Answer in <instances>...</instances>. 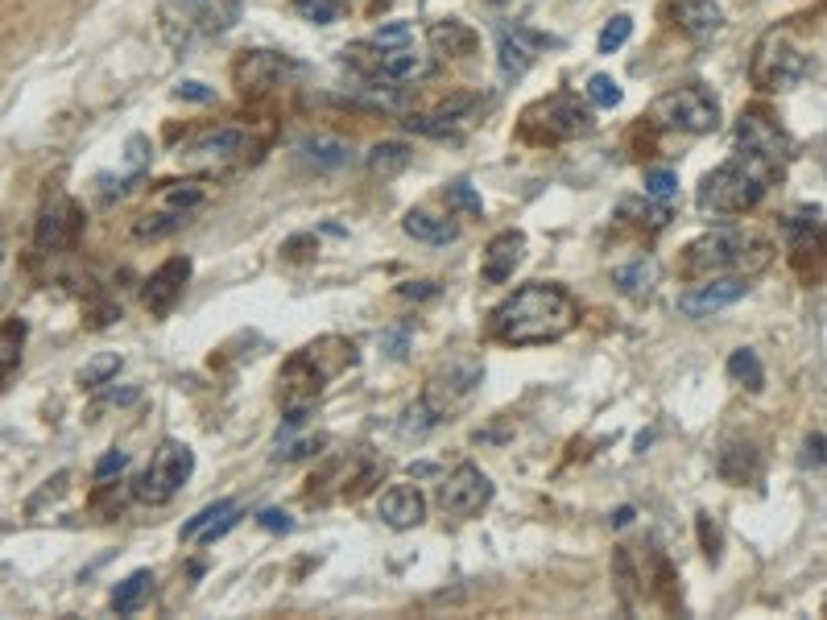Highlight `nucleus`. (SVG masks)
Wrapping results in <instances>:
<instances>
[{
  "label": "nucleus",
  "mask_w": 827,
  "mask_h": 620,
  "mask_svg": "<svg viewBox=\"0 0 827 620\" xmlns=\"http://www.w3.org/2000/svg\"><path fill=\"white\" fill-rule=\"evenodd\" d=\"M629 38H633V17H629V13H617V17H612V21L600 29L596 50H600V54H612V50H621Z\"/></svg>",
  "instance_id": "39"
},
{
  "label": "nucleus",
  "mask_w": 827,
  "mask_h": 620,
  "mask_svg": "<svg viewBox=\"0 0 827 620\" xmlns=\"http://www.w3.org/2000/svg\"><path fill=\"white\" fill-rule=\"evenodd\" d=\"M658 277H662V265L654 257H637L629 265L612 269V286H617L625 298H633V302H650L654 290H658Z\"/></svg>",
  "instance_id": "23"
},
{
  "label": "nucleus",
  "mask_w": 827,
  "mask_h": 620,
  "mask_svg": "<svg viewBox=\"0 0 827 620\" xmlns=\"http://www.w3.org/2000/svg\"><path fill=\"white\" fill-rule=\"evenodd\" d=\"M803 451H807V455H803V463H811V468H823V463H827V434H819V430H815V434H807Z\"/></svg>",
  "instance_id": "46"
},
{
  "label": "nucleus",
  "mask_w": 827,
  "mask_h": 620,
  "mask_svg": "<svg viewBox=\"0 0 827 620\" xmlns=\"http://www.w3.org/2000/svg\"><path fill=\"white\" fill-rule=\"evenodd\" d=\"M426 42H431L435 54L464 58V54L476 50V29L464 25V21H455V17H447V21H435L431 29H426Z\"/></svg>",
  "instance_id": "25"
},
{
  "label": "nucleus",
  "mask_w": 827,
  "mask_h": 620,
  "mask_svg": "<svg viewBox=\"0 0 827 620\" xmlns=\"http://www.w3.org/2000/svg\"><path fill=\"white\" fill-rule=\"evenodd\" d=\"M592 129H596L592 108L579 104V96H571V91H555V96H546L522 112V137L534 145L575 141V137H588Z\"/></svg>",
  "instance_id": "5"
},
{
  "label": "nucleus",
  "mask_w": 827,
  "mask_h": 620,
  "mask_svg": "<svg viewBox=\"0 0 827 620\" xmlns=\"http://www.w3.org/2000/svg\"><path fill=\"white\" fill-rule=\"evenodd\" d=\"M191 269H195L191 257H170L149 273V282L141 290V302H145L149 315H158V319L170 315V310L178 306V298H182V290H187V282H191Z\"/></svg>",
  "instance_id": "16"
},
{
  "label": "nucleus",
  "mask_w": 827,
  "mask_h": 620,
  "mask_svg": "<svg viewBox=\"0 0 827 620\" xmlns=\"http://www.w3.org/2000/svg\"><path fill=\"white\" fill-rule=\"evenodd\" d=\"M621 215H625V220H633L637 228L662 232V228L670 224V203H658V199H650V195H646V203H641V199H625V203H621Z\"/></svg>",
  "instance_id": "32"
},
{
  "label": "nucleus",
  "mask_w": 827,
  "mask_h": 620,
  "mask_svg": "<svg viewBox=\"0 0 827 620\" xmlns=\"http://www.w3.org/2000/svg\"><path fill=\"white\" fill-rule=\"evenodd\" d=\"M439 294V286L435 282H406L402 286V298H414V302H422V298H435Z\"/></svg>",
  "instance_id": "51"
},
{
  "label": "nucleus",
  "mask_w": 827,
  "mask_h": 620,
  "mask_svg": "<svg viewBox=\"0 0 827 620\" xmlns=\"http://www.w3.org/2000/svg\"><path fill=\"white\" fill-rule=\"evenodd\" d=\"M823 616H827V600H823Z\"/></svg>",
  "instance_id": "55"
},
{
  "label": "nucleus",
  "mask_w": 827,
  "mask_h": 620,
  "mask_svg": "<svg viewBox=\"0 0 827 620\" xmlns=\"http://www.w3.org/2000/svg\"><path fill=\"white\" fill-rule=\"evenodd\" d=\"M257 521H261V530H269V534H290L294 530L290 513H282V509H265V513H257Z\"/></svg>",
  "instance_id": "47"
},
{
  "label": "nucleus",
  "mask_w": 827,
  "mask_h": 620,
  "mask_svg": "<svg viewBox=\"0 0 827 620\" xmlns=\"http://www.w3.org/2000/svg\"><path fill=\"white\" fill-rule=\"evenodd\" d=\"M356 364V348L352 339L340 335H323L315 344H306L286 368H282V393L290 406H311V401L323 393V385L331 377H340L344 368Z\"/></svg>",
  "instance_id": "4"
},
{
  "label": "nucleus",
  "mask_w": 827,
  "mask_h": 620,
  "mask_svg": "<svg viewBox=\"0 0 827 620\" xmlns=\"http://www.w3.org/2000/svg\"><path fill=\"white\" fill-rule=\"evenodd\" d=\"M406 236L422 240V244H451L459 236V228L447 220V215H431V211H410L402 220Z\"/></svg>",
  "instance_id": "26"
},
{
  "label": "nucleus",
  "mask_w": 827,
  "mask_h": 620,
  "mask_svg": "<svg viewBox=\"0 0 827 620\" xmlns=\"http://www.w3.org/2000/svg\"><path fill=\"white\" fill-rule=\"evenodd\" d=\"M153 592V575L149 571H133L125 583H116V592H112V612L116 616H133Z\"/></svg>",
  "instance_id": "28"
},
{
  "label": "nucleus",
  "mask_w": 827,
  "mask_h": 620,
  "mask_svg": "<svg viewBox=\"0 0 827 620\" xmlns=\"http://www.w3.org/2000/svg\"><path fill=\"white\" fill-rule=\"evenodd\" d=\"M178 100H195V104H207V100H216V91L187 79V83H178Z\"/></svg>",
  "instance_id": "49"
},
{
  "label": "nucleus",
  "mask_w": 827,
  "mask_h": 620,
  "mask_svg": "<svg viewBox=\"0 0 827 620\" xmlns=\"http://www.w3.org/2000/svg\"><path fill=\"white\" fill-rule=\"evenodd\" d=\"M695 525H699V542H703V554H708L712 563H716V558H720V534H716L712 517H708V513H699V517H695Z\"/></svg>",
  "instance_id": "45"
},
{
  "label": "nucleus",
  "mask_w": 827,
  "mask_h": 620,
  "mask_svg": "<svg viewBox=\"0 0 827 620\" xmlns=\"http://www.w3.org/2000/svg\"><path fill=\"white\" fill-rule=\"evenodd\" d=\"M749 294V277H703L691 290L679 294V315L687 319H708L716 310L741 302Z\"/></svg>",
  "instance_id": "15"
},
{
  "label": "nucleus",
  "mask_w": 827,
  "mask_h": 620,
  "mask_svg": "<svg viewBox=\"0 0 827 620\" xmlns=\"http://www.w3.org/2000/svg\"><path fill=\"white\" fill-rule=\"evenodd\" d=\"M282 71H294V62H286L282 54H269V50H253L236 62V83L244 96H249V91H261V87H278Z\"/></svg>",
  "instance_id": "21"
},
{
  "label": "nucleus",
  "mask_w": 827,
  "mask_h": 620,
  "mask_svg": "<svg viewBox=\"0 0 827 620\" xmlns=\"http://www.w3.org/2000/svg\"><path fill=\"white\" fill-rule=\"evenodd\" d=\"M675 21L679 29L691 38V42H712L720 29H724V9L716 5V0H679L675 5Z\"/></svg>",
  "instance_id": "22"
},
{
  "label": "nucleus",
  "mask_w": 827,
  "mask_h": 620,
  "mask_svg": "<svg viewBox=\"0 0 827 620\" xmlns=\"http://www.w3.org/2000/svg\"><path fill=\"white\" fill-rule=\"evenodd\" d=\"M579 323L575 298L555 282H530L513 290L488 319V339H497L505 348H534V344H555Z\"/></svg>",
  "instance_id": "1"
},
{
  "label": "nucleus",
  "mask_w": 827,
  "mask_h": 620,
  "mask_svg": "<svg viewBox=\"0 0 827 620\" xmlns=\"http://www.w3.org/2000/svg\"><path fill=\"white\" fill-rule=\"evenodd\" d=\"M294 9H298L306 21H315V25L340 21V0H294Z\"/></svg>",
  "instance_id": "42"
},
{
  "label": "nucleus",
  "mask_w": 827,
  "mask_h": 620,
  "mask_svg": "<svg viewBox=\"0 0 827 620\" xmlns=\"http://www.w3.org/2000/svg\"><path fill=\"white\" fill-rule=\"evenodd\" d=\"M377 513L389 530H414V525L426 521V496L414 484H393L389 492H381Z\"/></svg>",
  "instance_id": "20"
},
{
  "label": "nucleus",
  "mask_w": 827,
  "mask_h": 620,
  "mask_svg": "<svg viewBox=\"0 0 827 620\" xmlns=\"http://www.w3.org/2000/svg\"><path fill=\"white\" fill-rule=\"evenodd\" d=\"M125 468H129V451H108V455L96 463V480H100V484H108L112 476H120Z\"/></svg>",
  "instance_id": "44"
},
{
  "label": "nucleus",
  "mask_w": 827,
  "mask_h": 620,
  "mask_svg": "<svg viewBox=\"0 0 827 620\" xmlns=\"http://www.w3.org/2000/svg\"><path fill=\"white\" fill-rule=\"evenodd\" d=\"M728 377L737 381V385H745L749 393H761V389H765V368H761V360H757L753 348H737V352L728 356Z\"/></svg>",
  "instance_id": "33"
},
{
  "label": "nucleus",
  "mask_w": 827,
  "mask_h": 620,
  "mask_svg": "<svg viewBox=\"0 0 827 620\" xmlns=\"http://www.w3.org/2000/svg\"><path fill=\"white\" fill-rule=\"evenodd\" d=\"M21 344H25V323L21 319L0 323V381L21 364Z\"/></svg>",
  "instance_id": "35"
},
{
  "label": "nucleus",
  "mask_w": 827,
  "mask_h": 620,
  "mask_svg": "<svg viewBox=\"0 0 827 620\" xmlns=\"http://www.w3.org/2000/svg\"><path fill=\"white\" fill-rule=\"evenodd\" d=\"M526 261V232H517V228H509V232H501V236H493L488 240V248H484V265H480V277L488 286H501V282H509L513 277V269Z\"/></svg>",
  "instance_id": "19"
},
{
  "label": "nucleus",
  "mask_w": 827,
  "mask_h": 620,
  "mask_svg": "<svg viewBox=\"0 0 827 620\" xmlns=\"http://www.w3.org/2000/svg\"><path fill=\"white\" fill-rule=\"evenodd\" d=\"M629 521H633V509H629V505L612 513V525H629Z\"/></svg>",
  "instance_id": "53"
},
{
  "label": "nucleus",
  "mask_w": 827,
  "mask_h": 620,
  "mask_svg": "<svg viewBox=\"0 0 827 620\" xmlns=\"http://www.w3.org/2000/svg\"><path fill=\"white\" fill-rule=\"evenodd\" d=\"M782 236H786V253L790 265L799 269V277L815 282L827 269V220L815 207H803L782 220Z\"/></svg>",
  "instance_id": "10"
},
{
  "label": "nucleus",
  "mask_w": 827,
  "mask_h": 620,
  "mask_svg": "<svg viewBox=\"0 0 827 620\" xmlns=\"http://www.w3.org/2000/svg\"><path fill=\"white\" fill-rule=\"evenodd\" d=\"M410 42H414V29H410L406 21H393V25H381V29H377L369 46H377V50H393V46H410Z\"/></svg>",
  "instance_id": "43"
},
{
  "label": "nucleus",
  "mask_w": 827,
  "mask_h": 620,
  "mask_svg": "<svg viewBox=\"0 0 827 620\" xmlns=\"http://www.w3.org/2000/svg\"><path fill=\"white\" fill-rule=\"evenodd\" d=\"M778 174H782V162L765 158V153H753V149H741V153H732L728 162H720L712 174H703L695 203L703 215H716V220L745 215L770 195Z\"/></svg>",
  "instance_id": "2"
},
{
  "label": "nucleus",
  "mask_w": 827,
  "mask_h": 620,
  "mask_svg": "<svg viewBox=\"0 0 827 620\" xmlns=\"http://www.w3.org/2000/svg\"><path fill=\"white\" fill-rule=\"evenodd\" d=\"M369 75L377 79H389V83H414L422 75H431V58L418 54L414 42L410 46H393V50H377L373 46V58L369 62H360Z\"/></svg>",
  "instance_id": "18"
},
{
  "label": "nucleus",
  "mask_w": 827,
  "mask_h": 620,
  "mask_svg": "<svg viewBox=\"0 0 827 620\" xmlns=\"http://www.w3.org/2000/svg\"><path fill=\"white\" fill-rule=\"evenodd\" d=\"M493 501V480H488L476 463H459V468L439 484V509L447 517L468 521Z\"/></svg>",
  "instance_id": "12"
},
{
  "label": "nucleus",
  "mask_w": 827,
  "mask_h": 620,
  "mask_svg": "<svg viewBox=\"0 0 827 620\" xmlns=\"http://www.w3.org/2000/svg\"><path fill=\"white\" fill-rule=\"evenodd\" d=\"M538 46H555V38H542L526 25H497V62L505 79H522L534 67Z\"/></svg>",
  "instance_id": "17"
},
{
  "label": "nucleus",
  "mask_w": 827,
  "mask_h": 620,
  "mask_svg": "<svg viewBox=\"0 0 827 620\" xmlns=\"http://www.w3.org/2000/svg\"><path fill=\"white\" fill-rule=\"evenodd\" d=\"M253 149H257V141H253V133L249 129H236V124H224V129H211V133H203L199 141H191L187 145V166L191 170H207V174H224V170H236V166H244L253 158Z\"/></svg>",
  "instance_id": "11"
},
{
  "label": "nucleus",
  "mask_w": 827,
  "mask_h": 620,
  "mask_svg": "<svg viewBox=\"0 0 827 620\" xmlns=\"http://www.w3.org/2000/svg\"><path fill=\"white\" fill-rule=\"evenodd\" d=\"M207 203V191L199 182H166L162 191H158V207H170V211H195Z\"/></svg>",
  "instance_id": "34"
},
{
  "label": "nucleus",
  "mask_w": 827,
  "mask_h": 620,
  "mask_svg": "<svg viewBox=\"0 0 827 620\" xmlns=\"http://www.w3.org/2000/svg\"><path fill=\"white\" fill-rule=\"evenodd\" d=\"M236 521H240V509H228L224 517H216V521H211V525H207V530L199 534V542H216V538H224V534L232 530V525H236Z\"/></svg>",
  "instance_id": "48"
},
{
  "label": "nucleus",
  "mask_w": 827,
  "mask_h": 620,
  "mask_svg": "<svg viewBox=\"0 0 827 620\" xmlns=\"http://www.w3.org/2000/svg\"><path fill=\"white\" fill-rule=\"evenodd\" d=\"M447 207L464 211V215H476V220L484 215V203H480V195L472 191L468 182H451V186H447Z\"/></svg>",
  "instance_id": "41"
},
{
  "label": "nucleus",
  "mask_w": 827,
  "mask_h": 620,
  "mask_svg": "<svg viewBox=\"0 0 827 620\" xmlns=\"http://www.w3.org/2000/svg\"><path fill=\"white\" fill-rule=\"evenodd\" d=\"M823 149H827V141H823ZM823 170H827V153H823Z\"/></svg>",
  "instance_id": "54"
},
{
  "label": "nucleus",
  "mask_w": 827,
  "mask_h": 620,
  "mask_svg": "<svg viewBox=\"0 0 827 620\" xmlns=\"http://www.w3.org/2000/svg\"><path fill=\"white\" fill-rule=\"evenodd\" d=\"M120 364H125V360H120V352H100L91 364H83L79 385H83V389H100V385H108L116 372H120Z\"/></svg>",
  "instance_id": "36"
},
{
  "label": "nucleus",
  "mask_w": 827,
  "mask_h": 620,
  "mask_svg": "<svg viewBox=\"0 0 827 620\" xmlns=\"http://www.w3.org/2000/svg\"><path fill=\"white\" fill-rule=\"evenodd\" d=\"M191 472H195V451L187 443H178V439H166L158 451L149 455V468L141 472L133 492L145 505H166L170 496L182 492V484L191 480Z\"/></svg>",
  "instance_id": "8"
},
{
  "label": "nucleus",
  "mask_w": 827,
  "mask_h": 620,
  "mask_svg": "<svg viewBox=\"0 0 827 620\" xmlns=\"http://www.w3.org/2000/svg\"><path fill=\"white\" fill-rule=\"evenodd\" d=\"M584 96H588L592 108H617L625 100V91H621V83L612 75H592L588 87H584Z\"/></svg>",
  "instance_id": "38"
},
{
  "label": "nucleus",
  "mask_w": 827,
  "mask_h": 620,
  "mask_svg": "<svg viewBox=\"0 0 827 620\" xmlns=\"http://www.w3.org/2000/svg\"><path fill=\"white\" fill-rule=\"evenodd\" d=\"M406 339H410V331H389V356L393 360L406 356Z\"/></svg>",
  "instance_id": "52"
},
{
  "label": "nucleus",
  "mask_w": 827,
  "mask_h": 620,
  "mask_svg": "<svg viewBox=\"0 0 827 620\" xmlns=\"http://www.w3.org/2000/svg\"><path fill=\"white\" fill-rule=\"evenodd\" d=\"M641 186H646V195L658 199V203H675V199H679V174H675V170H666V166L646 170Z\"/></svg>",
  "instance_id": "37"
},
{
  "label": "nucleus",
  "mask_w": 827,
  "mask_h": 620,
  "mask_svg": "<svg viewBox=\"0 0 827 620\" xmlns=\"http://www.w3.org/2000/svg\"><path fill=\"white\" fill-rule=\"evenodd\" d=\"M650 124H658V129H675V133H691V137L716 133L720 129V100L703 83L675 87V91H666V96H658L650 104Z\"/></svg>",
  "instance_id": "7"
},
{
  "label": "nucleus",
  "mask_w": 827,
  "mask_h": 620,
  "mask_svg": "<svg viewBox=\"0 0 827 620\" xmlns=\"http://www.w3.org/2000/svg\"><path fill=\"white\" fill-rule=\"evenodd\" d=\"M410 158H414V149L406 141H381V145L369 149V170L377 178H393V174H402L410 166Z\"/></svg>",
  "instance_id": "29"
},
{
  "label": "nucleus",
  "mask_w": 827,
  "mask_h": 620,
  "mask_svg": "<svg viewBox=\"0 0 827 620\" xmlns=\"http://www.w3.org/2000/svg\"><path fill=\"white\" fill-rule=\"evenodd\" d=\"M302 158L319 170H340L352 162V145L335 141V137H311V141H302Z\"/></svg>",
  "instance_id": "27"
},
{
  "label": "nucleus",
  "mask_w": 827,
  "mask_h": 620,
  "mask_svg": "<svg viewBox=\"0 0 827 620\" xmlns=\"http://www.w3.org/2000/svg\"><path fill=\"white\" fill-rule=\"evenodd\" d=\"M182 224H187V211H170V207H153V211H145L141 220L133 224V232L141 236V240H162V236H170V232H178Z\"/></svg>",
  "instance_id": "31"
},
{
  "label": "nucleus",
  "mask_w": 827,
  "mask_h": 620,
  "mask_svg": "<svg viewBox=\"0 0 827 620\" xmlns=\"http://www.w3.org/2000/svg\"><path fill=\"white\" fill-rule=\"evenodd\" d=\"M228 509H236V501H228V496H224V501H216V505H207V509H199V513H195V517L187 521V525H182V538H187V542H195V538H199V534L207 530V525H211V521H216V517H224Z\"/></svg>",
  "instance_id": "40"
},
{
  "label": "nucleus",
  "mask_w": 827,
  "mask_h": 620,
  "mask_svg": "<svg viewBox=\"0 0 827 620\" xmlns=\"http://www.w3.org/2000/svg\"><path fill=\"white\" fill-rule=\"evenodd\" d=\"M480 381H484V364L476 356H468V352H459V356L443 360L431 372V381H426L422 397H426V406H431L447 422V414H455L459 406H464V401L476 393Z\"/></svg>",
  "instance_id": "9"
},
{
  "label": "nucleus",
  "mask_w": 827,
  "mask_h": 620,
  "mask_svg": "<svg viewBox=\"0 0 827 620\" xmlns=\"http://www.w3.org/2000/svg\"><path fill=\"white\" fill-rule=\"evenodd\" d=\"M774 261V244L753 228H720L708 232L683 248L679 273L687 282H703V277H753Z\"/></svg>",
  "instance_id": "3"
},
{
  "label": "nucleus",
  "mask_w": 827,
  "mask_h": 620,
  "mask_svg": "<svg viewBox=\"0 0 827 620\" xmlns=\"http://www.w3.org/2000/svg\"><path fill=\"white\" fill-rule=\"evenodd\" d=\"M716 472L728 484H753L761 476V451L753 443H724L716 455Z\"/></svg>",
  "instance_id": "24"
},
{
  "label": "nucleus",
  "mask_w": 827,
  "mask_h": 620,
  "mask_svg": "<svg viewBox=\"0 0 827 620\" xmlns=\"http://www.w3.org/2000/svg\"><path fill=\"white\" fill-rule=\"evenodd\" d=\"M439 426H443V418H439L431 406H426V397H418L414 406H406L402 422H397V434H402L406 443H422L426 434H431V430H439Z\"/></svg>",
  "instance_id": "30"
},
{
  "label": "nucleus",
  "mask_w": 827,
  "mask_h": 620,
  "mask_svg": "<svg viewBox=\"0 0 827 620\" xmlns=\"http://www.w3.org/2000/svg\"><path fill=\"white\" fill-rule=\"evenodd\" d=\"M327 439L319 434V439H306V443H294V447H286V451H278V463H290V459H302V455H311V451H319Z\"/></svg>",
  "instance_id": "50"
},
{
  "label": "nucleus",
  "mask_w": 827,
  "mask_h": 620,
  "mask_svg": "<svg viewBox=\"0 0 827 620\" xmlns=\"http://www.w3.org/2000/svg\"><path fill=\"white\" fill-rule=\"evenodd\" d=\"M807 75H811V58L803 54V46L794 42L786 29H770V34H761V42L753 46V58H749L753 87H761V91H790V87H799Z\"/></svg>",
  "instance_id": "6"
},
{
  "label": "nucleus",
  "mask_w": 827,
  "mask_h": 620,
  "mask_svg": "<svg viewBox=\"0 0 827 620\" xmlns=\"http://www.w3.org/2000/svg\"><path fill=\"white\" fill-rule=\"evenodd\" d=\"M737 145L741 149H753V153H765V158H774V162H790L794 158V141L790 133L778 124V116L770 108H745L741 120H737Z\"/></svg>",
  "instance_id": "13"
},
{
  "label": "nucleus",
  "mask_w": 827,
  "mask_h": 620,
  "mask_svg": "<svg viewBox=\"0 0 827 620\" xmlns=\"http://www.w3.org/2000/svg\"><path fill=\"white\" fill-rule=\"evenodd\" d=\"M83 224H87V220H83V207H79L75 199H67V195H58V199L46 203L42 215H38L34 244L42 248V253H67V248L79 244Z\"/></svg>",
  "instance_id": "14"
}]
</instances>
